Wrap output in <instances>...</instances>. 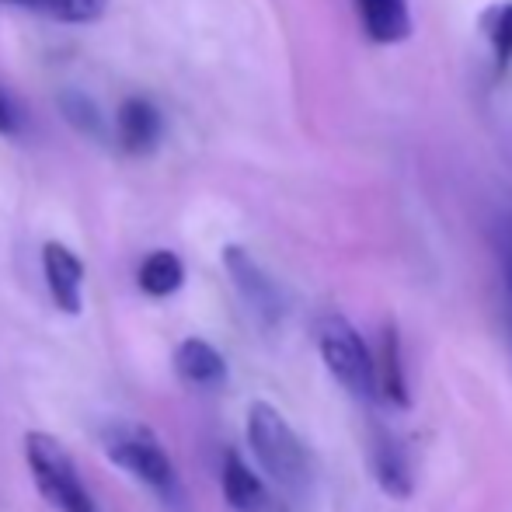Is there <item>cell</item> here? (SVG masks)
Listing matches in <instances>:
<instances>
[{
  "label": "cell",
  "mask_w": 512,
  "mask_h": 512,
  "mask_svg": "<svg viewBox=\"0 0 512 512\" xmlns=\"http://www.w3.org/2000/svg\"><path fill=\"white\" fill-rule=\"evenodd\" d=\"M248 429V446L255 453V460L262 464V471L276 481L279 492L297 495L304 499L314 488V453L304 439L297 436L290 422L283 418V411L269 401H255L244 418Z\"/></svg>",
  "instance_id": "cell-1"
},
{
  "label": "cell",
  "mask_w": 512,
  "mask_h": 512,
  "mask_svg": "<svg viewBox=\"0 0 512 512\" xmlns=\"http://www.w3.org/2000/svg\"><path fill=\"white\" fill-rule=\"evenodd\" d=\"M105 457L115 467H122L126 474H133L140 485H147L157 499L178 506L182 502V478H178L175 460L168 457V450L161 446V439L147 429V425L119 422L112 429H105L102 436Z\"/></svg>",
  "instance_id": "cell-2"
},
{
  "label": "cell",
  "mask_w": 512,
  "mask_h": 512,
  "mask_svg": "<svg viewBox=\"0 0 512 512\" xmlns=\"http://www.w3.org/2000/svg\"><path fill=\"white\" fill-rule=\"evenodd\" d=\"M317 352L349 398L363 401V405H377L380 394L377 377H373V352L366 338L342 314H324L317 321Z\"/></svg>",
  "instance_id": "cell-3"
},
{
  "label": "cell",
  "mask_w": 512,
  "mask_h": 512,
  "mask_svg": "<svg viewBox=\"0 0 512 512\" xmlns=\"http://www.w3.org/2000/svg\"><path fill=\"white\" fill-rule=\"evenodd\" d=\"M25 464H28V471H32L39 495L56 512H98L95 495L84 485L74 457H70L67 446L56 443L49 432H28Z\"/></svg>",
  "instance_id": "cell-4"
},
{
  "label": "cell",
  "mask_w": 512,
  "mask_h": 512,
  "mask_svg": "<svg viewBox=\"0 0 512 512\" xmlns=\"http://www.w3.org/2000/svg\"><path fill=\"white\" fill-rule=\"evenodd\" d=\"M223 269H227L230 283L234 290L241 293L244 307L251 310L262 328H279V321L286 317V300H283V290L276 286V279L255 262L248 248L241 244H227L223 248Z\"/></svg>",
  "instance_id": "cell-5"
},
{
  "label": "cell",
  "mask_w": 512,
  "mask_h": 512,
  "mask_svg": "<svg viewBox=\"0 0 512 512\" xmlns=\"http://www.w3.org/2000/svg\"><path fill=\"white\" fill-rule=\"evenodd\" d=\"M220 488H223L227 506L234 512H293L290 502H286L283 495L272 492V488L251 471V464L237 450L223 453Z\"/></svg>",
  "instance_id": "cell-6"
},
{
  "label": "cell",
  "mask_w": 512,
  "mask_h": 512,
  "mask_svg": "<svg viewBox=\"0 0 512 512\" xmlns=\"http://www.w3.org/2000/svg\"><path fill=\"white\" fill-rule=\"evenodd\" d=\"M370 474L380 485V492L398 502L411 499V492H415V474H411L405 443L387 429H373L370 436Z\"/></svg>",
  "instance_id": "cell-7"
},
{
  "label": "cell",
  "mask_w": 512,
  "mask_h": 512,
  "mask_svg": "<svg viewBox=\"0 0 512 512\" xmlns=\"http://www.w3.org/2000/svg\"><path fill=\"white\" fill-rule=\"evenodd\" d=\"M42 276L49 297L63 314H81L84 307V262L60 241H46L42 248Z\"/></svg>",
  "instance_id": "cell-8"
},
{
  "label": "cell",
  "mask_w": 512,
  "mask_h": 512,
  "mask_svg": "<svg viewBox=\"0 0 512 512\" xmlns=\"http://www.w3.org/2000/svg\"><path fill=\"white\" fill-rule=\"evenodd\" d=\"M164 136V119L157 112V105L150 98H126L115 112V140L126 154L143 157V154H154L157 143Z\"/></svg>",
  "instance_id": "cell-9"
},
{
  "label": "cell",
  "mask_w": 512,
  "mask_h": 512,
  "mask_svg": "<svg viewBox=\"0 0 512 512\" xmlns=\"http://www.w3.org/2000/svg\"><path fill=\"white\" fill-rule=\"evenodd\" d=\"M373 352V377H377V394L391 408H411L408 391V370H405V352H401L398 324H384Z\"/></svg>",
  "instance_id": "cell-10"
},
{
  "label": "cell",
  "mask_w": 512,
  "mask_h": 512,
  "mask_svg": "<svg viewBox=\"0 0 512 512\" xmlns=\"http://www.w3.org/2000/svg\"><path fill=\"white\" fill-rule=\"evenodd\" d=\"M175 370L185 384L199 387V391H216L227 384V359L220 356L213 342L206 338H185L175 349Z\"/></svg>",
  "instance_id": "cell-11"
},
{
  "label": "cell",
  "mask_w": 512,
  "mask_h": 512,
  "mask_svg": "<svg viewBox=\"0 0 512 512\" xmlns=\"http://www.w3.org/2000/svg\"><path fill=\"white\" fill-rule=\"evenodd\" d=\"M363 32L380 46H394L411 35V11L408 0H356Z\"/></svg>",
  "instance_id": "cell-12"
},
{
  "label": "cell",
  "mask_w": 512,
  "mask_h": 512,
  "mask_svg": "<svg viewBox=\"0 0 512 512\" xmlns=\"http://www.w3.org/2000/svg\"><path fill=\"white\" fill-rule=\"evenodd\" d=\"M136 283H140V290L154 300L175 297V293L185 286V262L175 255V251H164V248L150 251V255L140 262Z\"/></svg>",
  "instance_id": "cell-13"
},
{
  "label": "cell",
  "mask_w": 512,
  "mask_h": 512,
  "mask_svg": "<svg viewBox=\"0 0 512 512\" xmlns=\"http://www.w3.org/2000/svg\"><path fill=\"white\" fill-rule=\"evenodd\" d=\"M60 112L67 115V122L77 129L81 136H105V122H102V112H98V105L91 102L88 95H81V91H63L60 95Z\"/></svg>",
  "instance_id": "cell-14"
},
{
  "label": "cell",
  "mask_w": 512,
  "mask_h": 512,
  "mask_svg": "<svg viewBox=\"0 0 512 512\" xmlns=\"http://www.w3.org/2000/svg\"><path fill=\"white\" fill-rule=\"evenodd\" d=\"M485 35L492 42L495 56H499V67H509L512 63V0L492 7L485 14Z\"/></svg>",
  "instance_id": "cell-15"
},
{
  "label": "cell",
  "mask_w": 512,
  "mask_h": 512,
  "mask_svg": "<svg viewBox=\"0 0 512 512\" xmlns=\"http://www.w3.org/2000/svg\"><path fill=\"white\" fill-rule=\"evenodd\" d=\"M108 0H42V11H49L56 21H67V25H88L105 14Z\"/></svg>",
  "instance_id": "cell-16"
},
{
  "label": "cell",
  "mask_w": 512,
  "mask_h": 512,
  "mask_svg": "<svg viewBox=\"0 0 512 512\" xmlns=\"http://www.w3.org/2000/svg\"><path fill=\"white\" fill-rule=\"evenodd\" d=\"M0 133L4 136L18 133V115H14V108H11V102H7L4 91H0Z\"/></svg>",
  "instance_id": "cell-17"
},
{
  "label": "cell",
  "mask_w": 512,
  "mask_h": 512,
  "mask_svg": "<svg viewBox=\"0 0 512 512\" xmlns=\"http://www.w3.org/2000/svg\"><path fill=\"white\" fill-rule=\"evenodd\" d=\"M502 279H506V293H509V307H512V241H502Z\"/></svg>",
  "instance_id": "cell-18"
},
{
  "label": "cell",
  "mask_w": 512,
  "mask_h": 512,
  "mask_svg": "<svg viewBox=\"0 0 512 512\" xmlns=\"http://www.w3.org/2000/svg\"><path fill=\"white\" fill-rule=\"evenodd\" d=\"M14 4H25V7H42V0H14Z\"/></svg>",
  "instance_id": "cell-19"
}]
</instances>
